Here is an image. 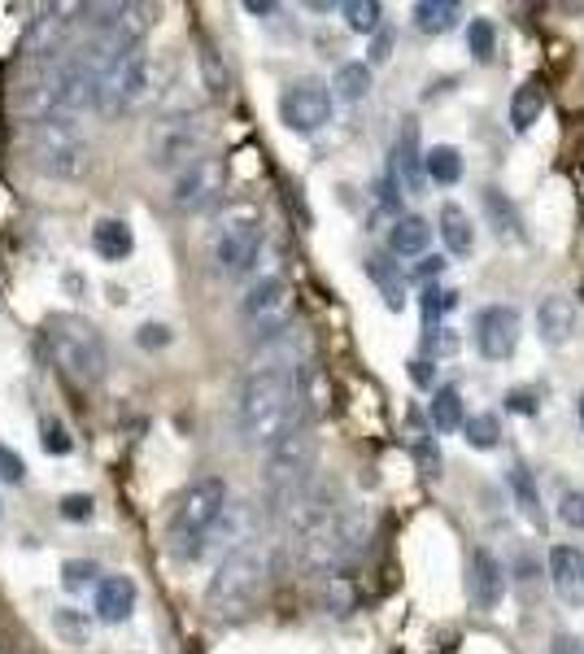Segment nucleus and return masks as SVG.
I'll use <instances>...</instances> for the list:
<instances>
[{
	"label": "nucleus",
	"mask_w": 584,
	"mask_h": 654,
	"mask_svg": "<svg viewBox=\"0 0 584 654\" xmlns=\"http://www.w3.org/2000/svg\"><path fill=\"white\" fill-rule=\"evenodd\" d=\"M301 371H280V366H249L236 402V428L244 445H275L284 433L310 424L305 402H301Z\"/></svg>",
	"instance_id": "nucleus-1"
},
{
	"label": "nucleus",
	"mask_w": 584,
	"mask_h": 654,
	"mask_svg": "<svg viewBox=\"0 0 584 654\" xmlns=\"http://www.w3.org/2000/svg\"><path fill=\"white\" fill-rule=\"evenodd\" d=\"M271 581H275V550L267 541H249L215 568V581L206 589V606L219 620H240L262 606Z\"/></svg>",
	"instance_id": "nucleus-2"
},
{
	"label": "nucleus",
	"mask_w": 584,
	"mask_h": 654,
	"mask_svg": "<svg viewBox=\"0 0 584 654\" xmlns=\"http://www.w3.org/2000/svg\"><path fill=\"white\" fill-rule=\"evenodd\" d=\"M314 458H319V440H314L310 424L284 433L267 449L262 485H267V507H271L275 519H284L305 498V489L314 485Z\"/></svg>",
	"instance_id": "nucleus-3"
},
{
	"label": "nucleus",
	"mask_w": 584,
	"mask_h": 654,
	"mask_svg": "<svg viewBox=\"0 0 584 654\" xmlns=\"http://www.w3.org/2000/svg\"><path fill=\"white\" fill-rule=\"evenodd\" d=\"M231 507V489L222 476H197L188 480V489L175 498L170 519H166V532H170V546L179 559H197L201 554V541L215 532V523L222 519V510Z\"/></svg>",
	"instance_id": "nucleus-4"
},
{
	"label": "nucleus",
	"mask_w": 584,
	"mask_h": 654,
	"mask_svg": "<svg viewBox=\"0 0 584 654\" xmlns=\"http://www.w3.org/2000/svg\"><path fill=\"white\" fill-rule=\"evenodd\" d=\"M371 541V519L363 507H341L323 528H314L305 541L292 546V559L301 572H341L354 563Z\"/></svg>",
	"instance_id": "nucleus-5"
},
{
	"label": "nucleus",
	"mask_w": 584,
	"mask_h": 654,
	"mask_svg": "<svg viewBox=\"0 0 584 654\" xmlns=\"http://www.w3.org/2000/svg\"><path fill=\"white\" fill-rule=\"evenodd\" d=\"M44 345H49L53 363L62 366L74 384H101V375L109 366L101 332L79 314H49L44 319Z\"/></svg>",
	"instance_id": "nucleus-6"
},
{
	"label": "nucleus",
	"mask_w": 584,
	"mask_h": 654,
	"mask_svg": "<svg viewBox=\"0 0 584 654\" xmlns=\"http://www.w3.org/2000/svg\"><path fill=\"white\" fill-rule=\"evenodd\" d=\"M27 153H31L35 170L49 175V179H83L87 166H92L87 136L74 127L71 118L31 123V132H27Z\"/></svg>",
	"instance_id": "nucleus-7"
},
{
	"label": "nucleus",
	"mask_w": 584,
	"mask_h": 654,
	"mask_svg": "<svg viewBox=\"0 0 584 654\" xmlns=\"http://www.w3.org/2000/svg\"><path fill=\"white\" fill-rule=\"evenodd\" d=\"M210 253H215V267L222 276H244L258 253H262V222L240 210V215L222 218L215 227V240H210Z\"/></svg>",
	"instance_id": "nucleus-8"
},
{
	"label": "nucleus",
	"mask_w": 584,
	"mask_h": 654,
	"mask_svg": "<svg viewBox=\"0 0 584 654\" xmlns=\"http://www.w3.org/2000/svg\"><path fill=\"white\" fill-rule=\"evenodd\" d=\"M222 193H227V162L215 157V153H201V157H192L184 170H175L170 201H175V210L197 215V210L215 206Z\"/></svg>",
	"instance_id": "nucleus-9"
},
{
	"label": "nucleus",
	"mask_w": 584,
	"mask_h": 654,
	"mask_svg": "<svg viewBox=\"0 0 584 654\" xmlns=\"http://www.w3.org/2000/svg\"><path fill=\"white\" fill-rule=\"evenodd\" d=\"M292 284L284 276H267V280H258L253 289L244 292V301H240V314H244V323L267 341V336H275V332H284L292 328Z\"/></svg>",
	"instance_id": "nucleus-10"
},
{
	"label": "nucleus",
	"mask_w": 584,
	"mask_h": 654,
	"mask_svg": "<svg viewBox=\"0 0 584 654\" xmlns=\"http://www.w3.org/2000/svg\"><path fill=\"white\" fill-rule=\"evenodd\" d=\"M206 145V123L197 114H175V118H161L148 136V162L153 166H188L192 157H201Z\"/></svg>",
	"instance_id": "nucleus-11"
},
{
	"label": "nucleus",
	"mask_w": 584,
	"mask_h": 654,
	"mask_svg": "<svg viewBox=\"0 0 584 654\" xmlns=\"http://www.w3.org/2000/svg\"><path fill=\"white\" fill-rule=\"evenodd\" d=\"M280 118L296 136H314L332 123V87L319 79H296L280 96Z\"/></svg>",
	"instance_id": "nucleus-12"
},
{
	"label": "nucleus",
	"mask_w": 584,
	"mask_h": 654,
	"mask_svg": "<svg viewBox=\"0 0 584 654\" xmlns=\"http://www.w3.org/2000/svg\"><path fill=\"white\" fill-rule=\"evenodd\" d=\"M148 92V53L145 44L123 53L109 71L101 74V110H132Z\"/></svg>",
	"instance_id": "nucleus-13"
},
{
	"label": "nucleus",
	"mask_w": 584,
	"mask_h": 654,
	"mask_svg": "<svg viewBox=\"0 0 584 654\" xmlns=\"http://www.w3.org/2000/svg\"><path fill=\"white\" fill-rule=\"evenodd\" d=\"M476 350L489 363H507L519 350V314L511 305H484L476 314Z\"/></svg>",
	"instance_id": "nucleus-14"
},
{
	"label": "nucleus",
	"mask_w": 584,
	"mask_h": 654,
	"mask_svg": "<svg viewBox=\"0 0 584 654\" xmlns=\"http://www.w3.org/2000/svg\"><path fill=\"white\" fill-rule=\"evenodd\" d=\"M393 175L406 193H424L428 184V153L419 148V123L406 118L401 136H397V148H393Z\"/></svg>",
	"instance_id": "nucleus-15"
},
{
	"label": "nucleus",
	"mask_w": 584,
	"mask_h": 654,
	"mask_svg": "<svg viewBox=\"0 0 584 654\" xmlns=\"http://www.w3.org/2000/svg\"><path fill=\"white\" fill-rule=\"evenodd\" d=\"M507 598V568L493 550H471V602L480 611H498Z\"/></svg>",
	"instance_id": "nucleus-16"
},
{
	"label": "nucleus",
	"mask_w": 584,
	"mask_h": 654,
	"mask_svg": "<svg viewBox=\"0 0 584 654\" xmlns=\"http://www.w3.org/2000/svg\"><path fill=\"white\" fill-rule=\"evenodd\" d=\"M550 584L567 606H584V550L550 546Z\"/></svg>",
	"instance_id": "nucleus-17"
},
{
	"label": "nucleus",
	"mask_w": 584,
	"mask_h": 654,
	"mask_svg": "<svg viewBox=\"0 0 584 654\" xmlns=\"http://www.w3.org/2000/svg\"><path fill=\"white\" fill-rule=\"evenodd\" d=\"M66 13H71V9H44V13L27 27L22 53H27V58H35V62H49V58L62 49L66 31H71V18H66Z\"/></svg>",
	"instance_id": "nucleus-18"
},
{
	"label": "nucleus",
	"mask_w": 584,
	"mask_h": 654,
	"mask_svg": "<svg viewBox=\"0 0 584 654\" xmlns=\"http://www.w3.org/2000/svg\"><path fill=\"white\" fill-rule=\"evenodd\" d=\"M536 332H541L545 345H567L572 332H576V305H572V297H563V292L541 297V305H536Z\"/></svg>",
	"instance_id": "nucleus-19"
},
{
	"label": "nucleus",
	"mask_w": 584,
	"mask_h": 654,
	"mask_svg": "<svg viewBox=\"0 0 584 654\" xmlns=\"http://www.w3.org/2000/svg\"><path fill=\"white\" fill-rule=\"evenodd\" d=\"M96 620L105 624H123L132 611H136V581L132 577H105L96 584Z\"/></svg>",
	"instance_id": "nucleus-20"
},
{
	"label": "nucleus",
	"mask_w": 584,
	"mask_h": 654,
	"mask_svg": "<svg viewBox=\"0 0 584 654\" xmlns=\"http://www.w3.org/2000/svg\"><path fill=\"white\" fill-rule=\"evenodd\" d=\"M432 433H437L432 419H424L419 411H406V445H410V454H415V463H419V471H424L428 480H437L440 467H445V458H440Z\"/></svg>",
	"instance_id": "nucleus-21"
},
{
	"label": "nucleus",
	"mask_w": 584,
	"mask_h": 654,
	"mask_svg": "<svg viewBox=\"0 0 584 654\" xmlns=\"http://www.w3.org/2000/svg\"><path fill=\"white\" fill-rule=\"evenodd\" d=\"M366 280L379 289L388 310H406V271L397 267L393 253H371L366 258Z\"/></svg>",
	"instance_id": "nucleus-22"
},
{
	"label": "nucleus",
	"mask_w": 584,
	"mask_h": 654,
	"mask_svg": "<svg viewBox=\"0 0 584 654\" xmlns=\"http://www.w3.org/2000/svg\"><path fill=\"white\" fill-rule=\"evenodd\" d=\"M428 240H432V222L419 215H397L388 227V253L393 258H424Z\"/></svg>",
	"instance_id": "nucleus-23"
},
{
	"label": "nucleus",
	"mask_w": 584,
	"mask_h": 654,
	"mask_svg": "<svg viewBox=\"0 0 584 654\" xmlns=\"http://www.w3.org/2000/svg\"><path fill=\"white\" fill-rule=\"evenodd\" d=\"M437 222H440V240H445V249L453 258H471L476 253V222H471V215L458 201H445Z\"/></svg>",
	"instance_id": "nucleus-24"
},
{
	"label": "nucleus",
	"mask_w": 584,
	"mask_h": 654,
	"mask_svg": "<svg viewBox=\"0 0 584 654\" xmlns=\"http://www.w3.org/2000/svg\"><path fill=\"white\" fill-rule=\"evenodd\" d=\"M92 249H96L105 262H127L132 249H136V236H132V227H127L123 218H101V222L92 227Z\"/></svg>",
	"instance_id": "nucleus-25"
},
{
	"label": "nucleus",
	"mask_w": 584,
	"mask_h": 654,
	"mask_svg": "<svg viewBox=\"0 0 584 654\" xmlns=\"http://www.w3.org/2000/svg\"><path fill=\"white\" fill-rule=\"evenodd\" d=\"M507 480H511V498H514V507L523 510V519H528L532 528H545V507H541V489H536L532 471H528L523 463H514Z\"/></svg>",
	"instance_id": "nucleus-26"
},
{
	"label": "nucleus",
	"mask_w": 584,
	"mask_h": 654,
	"mask_svg": "<svg viewBox=\"0 0 584 654\" xmlns=\"http://www.w3.org/2000/svg\"><path fill=\"white\" fill-rule=\"evenodd\" d=\"M458 18H462V4H458V0H419V4H415V27H419L424 35H445V31H453Z\"/></svg>",
	"instance_id": "nucleus-27"
},
{
	"label": "nucleus",
	"mask_w": 584,
	"mask_h": 654,
	"mask_svg": "<svg viewBox=\"0 0 584 654\" xmlns=\"http://www.w3.org/2000/svg\"><path fill=\"white\" fill-rule=\"evenodd\" d=\"M428 419H432V428H437V433H462L467 415H462V393H458L453 384H440L437 393H432Z\"/></svg>",
	"instance_id": "nucleus-28"
},
{
	"label": "nucleus",
	"mask_w": 584,
	"mask_h": 654,
	"mask_svg": "<svg viewBox=\"0 0 584 654\" xmlns=\"http://www.w3.org/2000/svg\"><path fill=\"white\" fill-rule=\"evenodd\" d=\"M541 110H545V92H541L536 83H523V87H514V96H511V127H514V132H528V127L541 118Z\"/></svg>",
	"instance_id": "nucleus-29"
},
{
	"label": "nucleus",
	"mask_w": 584,
	"mask_h": 654,
	"mask_svg": "<svg viewBox=\"0 0 584 654\" xmlns=\"http://www.w3.org/2000/svg\"><path fill=\"white\" fill-rule=\"evenodd\" d=\"M428 179L440 188H453L462 179V153L453 145H432L428 148Z\"/></svg>",
	"instance_id": "nucleus-30"
},
{
	"label": "nucleus",
	"mask_w": 584,
	"mask_h": 654,
	"mask_svg": "<svg viewBox=\"0 0 584 654\" xmlns=\"http://www.w3.org/2000/svg\"><path fill=\"white\" fill-rule=\"evenodd\" d=\"M332 87H336L341 101H363L366 92H371V66H366V62H345V66H336Z\"/></svg>",
	"instance_id": "nucleus-31"
},
{
	"label": "nucleus",
	"mask_w": 584,
	"mask_h": 654,
	"mask_svg": "<svg viewBox=\"0 0 584 654\" xmlns=\"http://www.w3.org/2000/svg\"><path fill=\"white\" fill-rule=\"evenodd\" d=\"M484 210L493 218V227L502 231V236H514V240H523V222L514 215V206L498 193V188H484Z\"/></svg>",
	"instance_id": "nucleus-32"
},
{
	"label": "nucleus",
	"mask_w": 584,
	"mask_h": 654,
	"mask_svg": "<svg viewBox=\"0 0 584 654\" xmlns=\"http://www.w3.org/2000/svg\"><path fill=\"white\" fill-rule=\"evenodd\" d=\"M341 13H345V22H350V31H358V35H379V18H384L379 0H350V4H341Z\"/></svg>",
	"instance_id": "nucleus-33"
},
{
	"label": "nucleus",
	"mask_w": 584,
	"mask_h": 654,
	"mask_svg": "<svg viewBox=\"0 0 584 654\" xmlns=\"http://www.w3.org/2000/svg\"><path fill=\"white\" fill-rule=\"evenodd\" d=\"M462 440H467L471 449H498V440H502L498 415H471V419L462 424Z\"/></svg>",
	"instance_id": "nucleus-34"
},
{
	"label": "nucleus",
	"mask_w": 584,
	"mask_h": 654,
	"mask_svg": "<svg viewBox=\"0 0 584 654\" xmlns=\"http://www.w3.org/2000/svg\"><path fill=\"white\" fill-rule=\"evenodd\" d=\"M467 49H471L476 62H493V53H498V31H493L489 18H471V22H467Z\"/></svg>",
	"instance_id": "nucleus-35"
},
{
	"label": "nucleus",
	"mask_w": 584,
	"mask_h": 654,
	"mask_svg": "<svg viewBox=\"0 0 584 654\" xmlns=\"http://www.w3.org/2000/svg\"><path fill=\"white\" fill-rule=\"evenodd\" d=\"M40 445H44V454H53V458H66L74 449V436L71 428L58 419V415H49L44 424H40Z\"/></svg>",
	"instance_id": "nucleus-36"
},
{
	"label": "nucleus",
	"mask_w": 584,
	"mask_h": 654,
	"mask_svg": "<svg viewBox=\"0 0 584 654\" xmlns=\"http://www.w3.org/2000/svg\"><path fill=\"white\" fill-rule=\"evenodd\" d=\"M453 305H458V292H453V289H437V284H428V289H424V297H419V310H424L428 328H437V319H445Z\"/></svg>",
	"instance_id": "nucleus-37"
},
{
	"label": "nucleus",
	"mask_w": 584,
	"mask_h": 654,
	"mask_svg": "<svg viewBox=\"0 0 584 654\" xmlns=\"http://www.w3.org/2000/svg\"><path fill=\"white\" fill-rule=\"evenodd\" d=\"M449 354H458V332L453 328H428L424 332V359H449Z\"/></svg>",
	"instance_id": "nucleus-38"
},
{
	"label": "nucleus",
	"mask_w": 584,
	"mask_h": 654,
	"mask_svg": "<svg viewBox=\"0 0 584 654\" xmlns=\"http://www.w3.org/2000/svg\"><path fill=\"white\" fill-rule=\"evenodd\" d=\"M201 71H206V83H210L215 96H227V92H231V74H227V66L219 62L215 49H201Z\"/></svg>",
	"instance_id": "nucleus-39"
},
{
	"label": "nucleus",
	"mask_w": 584,
	"mask_h": 654,
	"mask_svg": "<svg viewBox=\"0 0 584 654\" xmlns=\"http://www.w3.org/2000/svg\"><path fill=\"white\" fill-rule=\"evenodd\" d=\"M559 519H563L567 528L584 532V489H567V494L559 498Z\"/></svg>",
	"instance_id": "nucleus-40"
},
{
	"label": "nucleus",
	"mask_w": 584,
	"mask_h": 654,
	"mask_svg": "<svg viewBox=\"0 0 584 654\" xmlns=\"http://www.w3.org/2000/svg\"><path fill=\"white\" fill-rule=\"evenodd\" d=\"M62 581H66V589H87V584H101V581H96V563H92V559H71V563L62 568Z\"/></svg>",
	"instance_id": "nucleus-41"
},
{
	"label": "nucleus",
	"mask_w": 584,
	"mask_h": 654,
	"mask_svg": "<svg viewBox=\"0 0 584 654\" xmlns=\"http://www.w3.org/2000/svg\"><path fill=\"white\" fill-rule=\"evenodd\" d=\"M0 480H9V485H22L27 480V463L13 449H4V445H0Z\"/></svg>",
	"instance_id": "nucleus-42"
},
{
	"label": "nucleus",
	"mask_w": 584,
	"mask_h": 654,
	"mask_svg": "<svg viewBox=\"0 0 584 654\" xmlns=\"http://www.w3.org/2000/svg\"><path fill=\"white\" fill-rule=\"evenodd\" d=\"M62 519H71V523H87V519H92V498H87V494H71V498H62Z\"/></svg>",
	"instance_id": "nucleus-43"
},
{
	"label": "nucleus",
	"mask_w": 584,
	"mask_h": 654,
	"mask_svg": "<svg viewBox=\"0 0 584 654\" xmlns=\"http://www.w3.org/2000/svg\"><path fill=\"white\" fill-rule=\"evenodd\" d=\"M136 341H140L145 350H166V345H170V328H161V323H145Z\"/></svg>",
	"instance_id": "nucleus-44"
},
{
	"label": "nucleus",
	"mask_w": 584,
	"mask_h": 654,
	"mask_svg": "<svg viewBox=\"0 0 584 654\" xmlns=\"http://www.w3.org/2000/svg\"><path fill=\"white\" fill-rule=\"evenodd\" d=\"M445 267H449V262H445L440 253H424L419 267H415V280H437V276H445Z\"/></svg>",
	"instance_id": "nucleus-45"
},
{
	"label": "nucleus",
	"mask_w": 584,
	"mask_h": 654,
	"mask_svg": "<svg viewBox=\"0 0 584 654\" xmlns=\"http://www.w3.org/2000/svg\"><path fill=\"white\" fill-rule=\"evenodd\" d=\"M58 629H62L71 642H87V620H74L71 611H58Z\"/></svg>",
	"instance_id": "nucleus-46"
},
{
	"label": "nucleus",
	"mask_w": 584,
	"mask_h": 654,
	"mask_svg": "<svg viewBox=\"0 0 584 654\" xmlns=\"http://www.w3.org/2000/svg\"><path fill=\"white\" fill-rule=\"evenodd\" d=\"M388 58H393V31H379L375 44H371V62L379 66V62H388Z\"/></svg>",
	"instance_id": "nucleus-47"
},
{
	"label": "nucleus",
	"mask_w": 584,
	"mask_h": 654,
	"mask_svg": "<svg viewBox=\"0 0 584 654\" xmlns=\"http://www.w3.org/2000/svg\"><path fill=\"white\" fill-rule=\"evenodd\" d=\"M410 380H415L419 388H432V380H437V375H432V363H428V359H415V363H410Z\"/></svg>",
	"instance_id": "nucleus-48"
},
{
	"label": "nucleus",
	"mask_w": 584,
	"mask_h": 654,
	"mask_svg": "<svg viewBox=\"0 0 584 654\" xmlns=\"http://www.w3.org/2000/svg\"><path fill=\"white\" fill-rule=\"evenodd\" d=\"M550 654H584V646L572 637V633H559V637L550 642Z\"/></svg>",
	"instance_id": "nucleus-49"
},
{
	"label": "nucleus",
	"mask_w": 584,
	"mask_h": 654,
	"mask_svg": "<svg viewBox=\"0 0 584 654\" xmlns=\"http://www.w3.org/2000/svg\"><path fill=\"white\" fill-rule=\"evenodd\" d=\"M507 406H511V411H519V415H532V411H536V402H532L528 393H519V388H514V393H507Z\"/></svg>",
	"instance_id": "nucleus-50"
},
{
	"label": "nucleus",
	"mask_w": 584,
	"mask_h": 654,
	"mask_svg": "<svg viewBox=\"0 0 584 654\" xmlns=\"http://www.w3.org/2000/svg\"><path fill=\"white\" fill-rule=\"evenodd\" d=\"M244 9H249V13H275V9H280V4H271V0H249V4H244Z\"/></svg>",
	"instance_id": "nucleus-51"
},
{
	"label": "nucleus",
	"mask_w": 584,
	"mask_h": 654,
	"mask_svg": "<svg viewBox=\"0 0 584 654\" xmlns=\"http://www.w3.org/2000/svg\"><path fill=\"white\" fill-rule=\"evenodd\" d=\"M576 415H581V428H584V388H581V397H576Z\"/></svg>",
	"instance_id": "nucleus-52"
},
{
	"label": "nucleus",
	"mask_w": 584,
	"mask_h": 654,
	"mask_svg": "<svg viewBox=\"0 0 584 654\" xmlns=\"http://www.w3.org/2000/svg\"><path fill=\"white\" fill-rule=\"evenodd\" d=\"M0 654H9V651H4V646H0Z\"/></svg>",
	"instance_id": "nucleus-53"
}]
</instances>
